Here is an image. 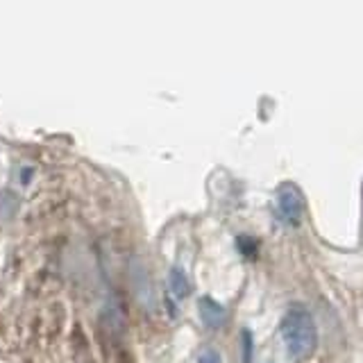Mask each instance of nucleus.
Segmentation results:
<instances>
[{
  "label": "nucleus",
  "instance_id": "nucleus-7",
  "mask_svg": "<svg viewBox=\"0 0 363 363\" xmlns=\"http://www.w3.org/2000/svg\"><path fill=\"white\" fill-rule=\"evenodd\" d=\"M243 345H245V363H250V352H252V336H250V332H243Z\"/></svg>",
  "mask_w": 363,
  "mask_h": 363
},
{
  "label": "nucleus",
  "instance_id": "nucleus-2",
  "mask_svg": "<svg viewBox=\"0 0 363 363\" xmlns=\"http://www.w3.org/2000/svg\"><path fill=\"white\" fill-rule=\"evenodd\" d=\"M277 211L286 225H300L304 216V198L295 184H284L277 191Z\"/></svg>",
  "mask_w": 363,
  "mask_h": 363
},
{
  "label": "nucleus",
  "instance_id": "nucleus-1",
  "mask_svg": "<svg viewBox=\"0 0 363 363\" xmlns=\"http://www.w3.org/2000/svg\"><path fill=\"white\" fill-rule=\"evenodd\" d=\"M279 334L284 345H286V354L293 361H302L313 354L318 345V327L311 311L302 304H293L291 309L284 313L279 323Z\"/></svg>",
  "mask_w": 363,
  "mask_h": 363
},
{
  "label": "nucleus",
  "instance_id": "nucleus-5",
  "mask_svg": "<svg viewBox=\"0 0 363 363\" xmlns=\"http://www.w3.org/2000/svg\"><path fill=\"white\" fill-rule=\"evenodd\" d=\"M236 245H238V250L245 255V257H255L257 255V250H259V245H257V241H252L250 236H238L236 238Z\"/></svg>",
  "mask_w": 363,
  "mask_h": 363
},
{
  "label": "nucleus",
  "instance_id": "nucleus-3",
  "mask_svg": "<svg viewBox=\"0 0 363 363\" xmlns=\"http://www.w3.org/2000/svg\"><path fill=\"white\" fill-rule=\"evenodd\" d=\"M198 309H200L202 323L207 325L209 329H218V327L225 325V318H227L225 306L218 304L216 300H211V298H202V300L198 302Z\"/></svg>",
  "mask_w": 363,
  "mask_h": 363
},
{
  "label": "nucleus",
  "instance_id": "nucleus-4",
  "mask_svg": "<svg viewBox=\"0 0 363 363\" xmlns=\"http://www.w3.org/2000/svg\"><path fill=\"white\" fill-rule=\"evenodd\" d=\"M170 289H173L175 298H186V295L191 293V281L186 277V272L177 266L170 270Z\"/></svg>",
  "mask_w": 363,
  "mask_h": 363
},
{
  "label": "nucleus",
  "instance_id": "nucleus-6",
  "mask_svg": "<svg viewBox=\"0 0 363 363\" xmlns=\"http://www.w3.org/2000/svg\"><path fill=\"white\" fill-rule=\"evenodd\" d=\"M196 363H223V359H220V354L216 350H204Z\"/></svg>",
  "mask_w": 363,
  "mask_h": 363
}]
</instances>
